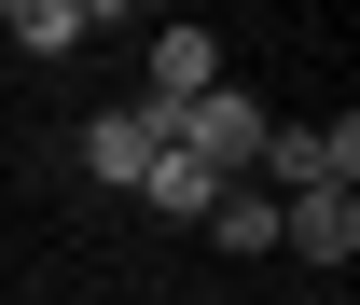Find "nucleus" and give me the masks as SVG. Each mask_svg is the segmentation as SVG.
<instances>
[{
	"mask_svg": "<svg viewBox=\"0 0 360 305\" xmlns=\"http://www.w3.org/2000/svg\"><path fill=\"white\" fill-rule=\"evenodd\" d=\"M167 153H180V167H208V180H250V167H264V97L208 84L194 111H167Z\"/></svg>",
	"mask_w": 360,
	"mask_h": 305,
	"instance_id": "nucleus-1",
	"label": "nucleus"
},
{
	"mask_svg": "<svg viewBox=\"0 0 360 305\" xmlns=\"http://www.w3.org/2000/svg\"><path fill=\"white\" fill-rule=\"evenodd\" d=\"M360 180V125H264V194H347Z\"/></svg>",
	"mask_w": 360,
	"mask_h": 305,
	"instance_id": "nucleus-2",
	"label": "nucleus"
},
{
	"mask_svg": "<svg viewBox=\"0 0 360 305\" xmlns=\"http://www.w3.org/2000/svg\"><path fill=\"white\" fill-rule=\"evenodd\" d=\"M208 84H222V42H208V28H153V56H139V111L167 125V111H194Z\"/></svg>",
	"mask_w": 360,
	"mask_h": 305,
	"instance_id": "nucleus-3",
	"label": "nucleus"
},
{
	"mask_svg": "<svg viewBox=\"0 0 360 305\" xmlns=\"http://www.w3.org/2000/svg\"><path fill=\"white\" fill-rule=\"evenodd\" d=\"M153 153H167V125H153L139 97H125V111H97V125H84V180H111V194H139V180H153Z\"/></svg>",
	"mask_w": 360,
	"mask_h": 305,
	"instance_id": "nucleus-4",
	"label": "nucleus"
},
{
	"mask_svg": "<svg viewBox=\"0 0 360 305\" xmlns=\"http://www.w3.org/2000/svg\"><path fill=\"white\" fill-rule=\"evenodd\" d=\"M277 250L347 263V250H360V194H277Z\"/></svg>",
	"mask_w": 360,
	"mask_h": 305,
	"instance_id": "nucleus-5",
	"label": "nucleus"
},
{
	"mask_svg": "<svg viewBox=\"0 0 360 305\" xmlns=\"http://www.w3.org/2000/svg\"><path fill=\"white\" fill-rule=\"evenodd\" d=\"M0 42H14V56H70V42H97V14H84V0H14Z\"/></svg>",
	"mask_w": 360,
	"mask_h": 305,
	"instance_id": "nucleus-6",
	"label": "nucleus"
},
{
	"mask_svg": "<svg viewBox=\"0 0 360 305\" xmlns=\"http://www.w3.org/2000/svg\"><path fill=\"white\" fill-rule=\"evenodd\" d=\"M208 236H222V250H277V194L264 180H222V194H208Z\"/></svg>",
	"mask_w": 360,
	"mask_h": 305,
	"instance_id": "nucleus-7",
	"label": "nucleus"
},
{
	"mask_svg": "<svg viewBox=\"0 0 360 305\" xmlns=\"http://www.w3.org/2000/svg\"><path fill=\"white\" fill-rule=\"evenodd\" d=\"M208 194H222V180L180 167V153H153V180H139V208H153V222H208Z\"/></svg>",
	"mask_w": 360,
	"mask_h": 305,
	"instance_id": "nucleus-8",
	"label": "nucleus"
}]
</instances>
